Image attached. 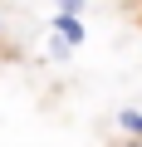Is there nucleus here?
I'll list each match as a JSON object with an SVG mask.
<instances>
[{"mask_svg": "<svg viewBox=\"0 0 142 147\" xmlns=\"http://www.w3.org/2000/svg\"><path fill=\"white\" fill-rule=\"evenodd\" d=\"M118 123H122L127 132H142V113H118Z\"/></svg>", "mask_w": 142, "mask_h": 147, "instance_id": "2", "label": "nucleus"}, {"mask_svg": "<svg viewBox=\"0 0 142 147\" xmlns=\"http://www.w3.org/2000/svg\"><path fill=\"white\" fill-rule=\"evenodd\" d=\"M54 25H59V39H64V44H79V39H83V25H79L74 15H59Z\"/></svg>", "mask_w": 142, "mask_h": 147, "instance_id": "1", "label": "nucleus"}, {"mask_svg": "<svg viewBox=\"0 0 142 147\" xmlns=\"http://www.w3.org/2000/svg\"><path fill=\"white\" fill-rule=\"evenodd\" d=\"M79 5H83V0H59V15H74Z\"/></svg>", "mask_w": 142, "mask_h": 147, "instance_id": "3", "label": "nucleus"}]
</instances>
